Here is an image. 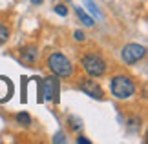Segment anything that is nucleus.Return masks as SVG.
Returning a JSON list of instances; mask_svg holds the SVG:
<instances>
[{"mask_svg": "<svg viewBox=\"0 0 148 144\" xmlns=\"http://www.w3.org/2000/svg\"><path fill=\"white\" fill-rule=\"evenodd\" d=\"M66 2H71V0H66Z\"/></svg>", "mask_w": 148, "mask_h": 144, "instance_id": "obj_19", "label": "nucleus"}, {"mask_svg": "<svg viewBox=\"0 0 148 144\" xmlns=\"http://www.w3.org/2000/svg\"><path fill=\"white\" fill-rule=\"evenodd\" d=\"M8 38H9V29L4 24H0V46L8 42Z\"/></svg>", "mask_w": 148, "mask_h": 144, "instance_id": "obj_10", "label": "nucleus"}, {"mask_svg": "<svg viewBox=\"0 0 148 144\" xmlns=\"http://www.w3.org/2000/svg\"><path fill=\"white\" fill-rule=\"evenodd\" d=\"M75 13H77L79 20H81L84 26H88V27H90V26H93V18H92V16H88L86 13H84V9L81 8V5H79V8H75Z\"/></svg>", "mask_w": 148, "mask_h": 144, "instance_id": "obj_9", "label": "nucleus"}, {"mask_svg": "<svg viewBox=\"0 0 148 144\" xmlns=\"http://www.w3.org/2000/svg\"><path fill=\"white\" fill-rule=\"evenodd\" d=\"M145 55H146L145 46H139V44H126L121 51V57L126 64H135V62H139Z\"/></svg>", "mask_w": 148, "mask_h": 144, "instance_id": "obj_4", "label": "nucleus"}, {"mask_svg": "<svg viewBox=\"0 0 148 144\" xmlns=\"http://www.w3.org/2000/svg\"><path fill=\"white\" fill-rule=\"evenodd\" d=\"M70 128L71 130H81L82 128V120L81 119H77V117H70Z\"/></svg>", "mask_w": 148, "mask_h": 144, "instance_id": "obj_12", "label": "nucleus"}, {"mask_svg": "<svg viewBox=\"0 0 148 144\" xmlns=\"http://www.w3.org/2000/svg\"><path fill=\"white\" fill-rule=\"evenodd\" d=\"M48 68L49 71L57 75V77H70L73 73V68H71V62L66 59L62 53H51L48 57Z\"/></svg>", "mask_w": 148, "mask_h": 144, "instance_id": "obj_2", "label": "nucleus"}, {"mask_svg": "<svg viewBox=\"0 0 148 144\" xmlns=\"http://www.w3.org/2000/svg\"><path fill=\"white\" fill-rule=\"evenodd\" d=\"M55 13L60 15V16H66V15H68V8H66L64 4H59V5L55 8Z\"/></svg>", "mask_w": 148, "mask_h": 144, "instance_id": "obj_14", "label": "nucleus"}, {"mask_svg": "<svg viewBox=\"0 0 148 144\" xmlns=\"http://www.w3.org/2000/svg\"><path fill=\"white\" fill-rule=\"evenodd\" d=\"M13 95V84L9 82V78L0 77V102H5Z\"/></svg>", "mask_w": 148, "mask_h": 144, "instance_id": "obj_7", "label": "nucleus"}, {"mask_svg": "<svg viewBox=\"0 0 148 144\" xmlns=\"http://www.w3.org/2000/svg\"><path fill=\"white\" fill-rule=\"evenodd\" d=\"M77 142H79V144H81V142H82V144H90V141L86 139V137H77Z\"/></svg>", "mask_w": 148, "mask_h": 144, "instance_id": "obj_16", "label": "nucleus"}, {"mask_svg": "<svg viewBox=\"0 0 148 144\" xmlns=\"http://www.w3.org/2000/svg\"><path fill=\"white\" fill-rule=\"evenodd\" d=\"M73 37H75V40H81V42H82V40H84V33L82 31H75Z\"/></svg>", "mask_w": 148, "mask_h": 144, "instance_id": "obj_15", "label": "nucleus"}, {"mask_svg": "<svg viewBox=\"0 0 148 144\" xmlns=\"http://www.w3.org/2000/svg\"><path fill=\"white\" fill-rule=\"evenodd\" d=\"M84 4H86V8L92 11V13L95 15V16H101V13H99V9H97V5H95L92 0H84Z\"/></svg>", "mask_w": 148, "mask_h": 144, "instance_id": "obj_13", "label": "nucleus"}, {"mask_svg": "<svg viewBox=\"0 0 148 144\" xmlns=\"http://www.w3.org/2000/svg\"><path fill=\"white\" fill-rule=\"evenodd\" d=\"M82 68L90 77H101V75H104V71H106V62L102 60L99 55L90 53V55L82 57Z\"/></svg>", "mask_w": 148, "mask_h": 144, "instance_id": "obj_3", "label": "nucleus"}, {"mask_svg": "<svg viewBox=\"0 0 148 144\" xmlns=\"http://www.w3.org/2000/svg\"><path fill=\"white\" fill-rule=\"evenodd\" d=\"M55 142H64V139H62V135H60V133L55 137Z\"/></svg>", "mask_w": 148, "mask_h": 144, "instance_id": "obj_17", "label": "nucleus"}, {"mask_svg": "<svg viewBox=\"0 0 148 144\" xmlns=\"http://www.w3.org/2000/svg\"><path fill=\"white\" fill-rule=\"evenodd\" d=\"M79 88H81L86 95H90L92 99H97V100L102 99V89H101V86L95 82V80H92V78H81Z\"/></svg>", "mask_w": 148, "mask_h": 144, "instance_id": "obj_6", "label": "nucleus"}, {"mask_svg": "<svg viewBox=\"0 0 148 144\" xmlns=\"http://www.w3.org/2000/svg\"><path fill=\"white\" fill-rule=\"evenodd\" d=\"M42 95H44L46 100H53V102L59 100V80H57L55 77H48L46 80H44Z\"/></svg>", "mask_w": 148, "mask_h": 144, "instance_id": "obj_5", "label": "nucleus"}, {"mask_svg": "<svg viewBox=\"0 0 148 144\" xmlns=\"http://www.w3.org/2000/svg\"><path fill=\"white\" fill-rule=\"evenodd\" d=\"M16 122H20L24 126H29L31 124V117L27 113H18V115H16Z\"/></svg>", "mask_w": 148, "mask_h": 144, "instance_id": "obj_11", "label": "nucleus"}, {"mask_svg": "<svg viewBox=\"0 0 148 144\" xmlns=\"http://www.w3.org/2000/svg\"><path fill=\"white\" fill-rule=\"evenodd\" d=\"M37 55H38V51H37V48H33V46H27V48L20 49V59H22V62H26L27 66H31L33 62L37 60Z\"/></svg>", "mask_w": 148, "mask_h": 144, "instance_id": "obj_8", "label": "nucleus"}, {"mask_svg": "<svg viewBox=\"0 0 148 144\" xmlns=\"http://www.w3.org/2000/svg\"><path fill=\"white\" fill-rule=\"evenodd\" d=\"M42 2H44V0H31L33 5H38V4H42Z\"/></svg>", "mask_w": 148, "mask_h": 144, "instance_id": "obj_18", "label": "nucleus"}, {"mask_svg": "<svg viewBox=\"0 0 148 144\" xmlns=\"http://www.w3.org/2000/svg\"><path fill=\"white\" fill-rule=\"evenodd\" d=\"M110 89H112V95L115 97V99H130V97L135 93L134 82L128 77H123V75H117V77L112 78Z\"/></svg>", "mask_w": 148, "mask_h": 144, "instance_id": "obj_1", "label": "nucleus"}]
</instances>
